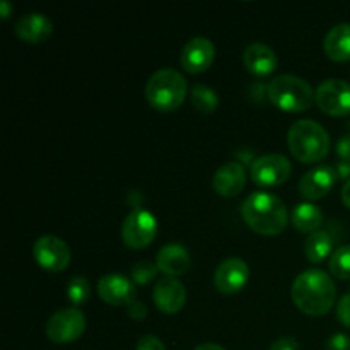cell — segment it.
I'll use <instances>...</instances> for the list:
<instances>
[{"mask_svg": "<svg viewBox=\"0 0 350 350\" xmlns=\"http://www.w3.org/2000/svg\"><path fill=\"white\" fill-rule=\"evenodd\" d=\"M243 64H245L246 70L252 72L253 75H270L277 68V53L273 48L269 44L262 43V41H253L243 51Z\"/></svg>", "mask_w": 350, "mask_h": 350, "instance_id": "cell-17", "label": "cell"}, {"mask_svg": "<svg viewBox=\"0 0 350 350\" xmlns=\"http://www.w3.org/2000/svg\"><path fill=\"white\" fill-rule=\"evenodd\" d=\"M337 154L342 161H349L350 163V133L338 139Z\"/></svg>", "mask_w": 350, "mask_h": 350, "instance_id": "cell-32", "label": "cell"}, {"mask_svg": "<svg viewBox=\"0 0 350 350\" xmlns=\"http://www.w3.org/2000/svg\"><path fill=\"white\" fill-rule=\"evenodd\" d=\"M327 350H350V338L345 334L332 335L327 342Z\"/></svg>", "mask_w": 350, "mask_h": 350, "instance_id": "cell-29", "label": "cell"}, {"mask_svg": "<svg viewBox=\"0 0 350 350\" xmlns=\"http://www.w3.org/2000/svg\"><path fill=\"white\" fill-rule=\"evenodd\" d=\"M137 350H166V347L156 335H144L137 342Z\"/></svg>", "mask_w": 350, "mask_h": 350, "instance_id": "cell-28", "label": "cell"}, {"mask_svg": "<svg viewBox=\"0 0 350 350\" xmlns=\"http://www.w3.org/2000/svg\"><path fill=\"white\" fill-rule=\"evenodd\" d=\"M318 108L332 116L350 113V84L344 79H325L314 91Z\"/></svg>", "mask_w": 350, "mask_h": 350, "instance_id": "cell-10", "label": "cell"}, {"mask_svg": "<svg viewBox=\"0 0 350 350\" xmlns=\"http://www.w3.org/2000/svg\"><path fill=\"white\" fill-rule=\"evenodd\" d=\"M291 154L301 163H318L328 156L330 135L321 123L314 120H297L287 132Z\"/></svg>", "mask_w": 350, "mask_h": 350, "instance_id": "cell-3", "label": "cell"}, {"mask_svg": "<svg viewBox=\"0 0 350 350\" xmlns=\"http://www.w3.org/2000/svg\"><path fill=\"white\" fill-rule=\"evenodd\" d=\"M294 304L308 317H323L337 299L334 279L320 269L304 270L294 279L291 287Z\"/></svg>", "mask_w": 350, "mask_h": 350, "instance_id": "cell-1", "label": "cell"}, {"mask_svg": "<svg viewBox=\"0 0 350 350\" xmlns=\"http://www.w3.org/2000/svg\"><path fill=\"white\" fill-rule=\"evenodd\" d=\"M243 219L262 236H277L287 228V208L277 195L269 191H253L241 207Z\"/></svg>", "mask_w": 350, "mask_h": 350, "instance_id": "cell-2", "label": "cell"}, {"mask_svg": "<svg viewBox=\"0 0 350 350\" xmlns=\"http://www.w3.org/2000/svg\"><path fill=\"white\" fill-rule=\"evenodd\" d=\"M337 318L344 327L350 328V293L344 294L337 303Z\"/></svg>", "mask_w": 350, "mask_h": 350, "instance_id": "cell-27", "label": "cell"}, {"mask_svg": "<svg viewBox=\"0 0 350 350\" xmlns=\"http://www.w3.org/2000/svg\"><path fill=\"white\" fill-rule=\"evenodd\" d=\"M267 98L280 111H306L314 103V91L303 77L282 74L273 77L267 85Z\"/></svg>", "mask_w": 350, "mask_h": 350, "instance_id": "cell-5", "label": "cell"}, {"mask_svg": "<svg viewBox=\"0 0 350 350\" xmlns=\"http://www.w3.org/2000/svg\"><path fill=\"white\" fill-rule=\"evenodd\" d=\"M193 350H226V349L221 347V345H217V344H212V342H205V344L197 345Z\"/></svg>", "mask_w": 350, "mask_h": 350, "instance_id": "cell-35", "label": "cell"}, {"mask_svg": "<svg viewBox=\"0 0 350 350\" xmlns=\"http://www.w3.org/2000/svg\"><path fill=\"white\" fill-rule=\"evenodd\" d=\"M330 272L334 273L337 279L350 280V245L338 246L330 256Z\"/></svg>", "mask_w": 350, "mask_h": 350, "instance_id": "cell-24", "label": "cell"}, {"mask_svg": "<svg viewBox=\"0 0 350 350\" xmlns=\"http://www.w3.org/2000/svg\"><path fill=\"white\" fill-rule=\"evenodd\" d=\"M85 332V317L77 308H64L50 317L46 335L55 344H70Z\"/></svg>", "mask_w": 350, "mask_h": 350, "instance_id": "cell-8", "label": "cell"}, {"mask_svg": "<svg viewBox=\"0 0 350 350\" xmlns=\"http://www.w3.org/2000/svg\"><path fill=\"white\" fill-rule=\"evenodd\" d=\"M191 105L200 113H214L219 106V96L212 88L205 84H193L190 91Z\"/></svg>", "mask_w": 350, "mask_h": 350, "instance_id": "cell-23", "label": "cell"}, {"mask_svg": "<svg viewBox=\"0 0 350 350\" xmlns=\"http://www.w3.org/2000/svg\"><path fill=\"white\" fill-rule=\"evenodd\" d=\"M159 272L156 263L149 262V260H142V262H137L132 267V279L133 284H139V286H147L150 280L156 277V273Z\"/></svg>", "mask_w": 350, "mask_h": 350, "instance_id": "cell-26", "label": "cell"}, {"mask_svg": "<svg viewBox=\"0 0 350 350\" xmlns=\"http://www.w3.org/2000/svg\"><path fill=\"white\" fill-rule=\"evenodd\" d=\"M157 234V219L147 208H133L122 224V239L129 248L142 250L154 241Z\"/></svg>", "mask_w": 350, "mask_h": 350, "instance_id": "cell-6", "label": "cell"}, {"mask_svg": "<svg viewBox=\"0 0 350 350\" xmlns=\"http://www.w3.org/2000/svg\"><path fill=\"white\" fill-rule=\"evenodd\" d=\"M215 58V46L208 38L195 36L187 41L180 55V64L190 74H202Z\"/></svg>", "mask_w": 350, "mask_h": 350, "instance_id": "cell-12", "label": "cell"}, {"mask_svg": "<svg viewBox=\"0 0 350 350\" xmlns=\"http://www.w3.org/2000/svg\"><path fill=\"white\" fill-rule=\"evenodd\" d=\"M293 173V164L282 154H263L252 161L250 176L258 187L272 188L286 183Z\"/></svg>", "mask_w": 350, "mask_h": 350, "instance_id": "cell-7", "label": "cell"}, {"mask_svg": "<svg viewBox=\"0 0 350 350\" xmlns=\"http://www.w3.org/2000/svg\"><path fill=\"white\" fill-rule=\"evenodd\" d=\"M250 267L245 260L231 256L219 263L214 273V286L222 294H236L248 284Z\"/></svg>", "mask_w": 350, "mask_h": 350, "instance_id": "cell-11", "label": "cell"}, {"mask_svg": "<svg viewBox=\"0 0 350 350\" xmlns=\"http://www.w3.org/2000/svg\"><path fill=\"white\" fill-rule=\"evenodd\" d=\"M270 350H299V344L294 337H280L270 345Z\"/></svg>", "mask_w": 350, "mask_h": 350, "instance_id": "cell-30", "label": "cell"}, {"mask_svg": "<svg viewBox=\"0 0 350 350\" xmlns=\"http://www.w3.org/2000/svg\"><path fill=\"white\" fill-rule=\"evenodd\" d=\"M332 250H334V238L323 229L311 232L304 241V253L311 263L325 262L328 256H332Z\"/></svg>", "mask_w": 350, "mask_h": 350, "instance_id": "cell-22", "label": "cell"}, {"mask_svg": "<svg viewBox=\"0 0 350 350\" xmlns=\"http://www.w3.org/2000/svg\"><path fill=\"white\" fill-rule=\"evenodd\" d=\"M67 297L72 304L81 306L85 304L91 297V284L84 275H74L67 284Z\"/></svg>", "mask_w": 350, "mask_h": 350, "instance_id": "cell-25", "label": "cell"}, {"mask_svg": "<svg viewBox=\"0 0 350 350\" xmlns=\"http://www.w3.org/2000/svg\"><path fill=\"white\" fill-rule=\"evenodd\" d=\"M14 31L26 43H43L53 33V23L41 12H27L16 21Z\"/></svg>", "mask_w": 350, "mask_h": 350, "instance_id": "cell-16", "label": "cell"}, {"mask_svg": "<svg viewBox=\"0 0 350 350\" xmlns=\"http://www.w3.org/2000/svg\"><path fill=\"white\" fill-rule=\"evenodd\" d=\"M335 173H337V180H350V163L349 161H338L337 164L334 166Z\"/></svg>", "mask_w": 350, "mask_h": 350, "instance_id": "cell-33", "label": "cell"}, {"mask_svg": "<svg viewBox=\"0 0 350 350\" xmlns=\"http://www.w3.org/2000/svg\"><path fill=\"white\" fill-rule=\"evenodd\" d=\"M10 3L7 2V0H2V2H0V14H2V17H9V14H10Z\"/></svg>", "mask_w": 350, "mask_h": 350, "instance_id": "cell-36", "label": "cell"}, {"mask_svg": "<svg viewBox=\"0 0 350 350\" xmlns=\"http://www.w3.org/2000/svg\"><path fill=\"white\" fill-rule=\"evenodd\" d=\"M33 255L38 265L51 273L64 272L70 265V248L64 239L53 234H44L36 239L33 246Z\"/></svg>", "mask_w": 350, "mask_h": 350, "instance_id": "cell-9", "label": "cell"}, {"mask_svg": "<svg viewBox=\"0 0 350 350\" xmlns=\"http://www.w3.org/2000/svg\"><path fill=\"white\" fill-rule=\"evenodd\" d=\"M152 299L164 314H174L187 303V289L176 277H163L152 289Z\"/></svg>", "mask_w": 350, "mask_h": 350, "instance_id": "cell-14", "label": "cell"}, {"mask_svg": "<svg viewBox=\"0 0 350 350\" xmlns=\"http://www.w3.org/2000/svg\"><path fill=\"white\" fill-rule=\"evenodd\" d=\"M188 94V82L174 68H159L146 84V99L157 111H174Z\"/></svg>", "mask_w": 350, "mask_h": 350, "instance_id": "cell-4", "label": "cell"}, {"mask_svg": "<svg viewBox=\"0 0 350 350\" xmlns=\"http://www.w3.org/2000/svg\"><path fill=\"white\" fill-rule=\"evenodd\" d=\"M156 265L166 277H180L190 269V253L180 243H167L157 252Z\"/></svg>", "mask_w": 350, "mask_h": 350, "instance_id": "cell-18", "label": "cell"}, {"mask_svg": "<svg viewBox=\"0 0 350 350\" xmlns=\"http://www.w3.org/2000/svg\"><path fill=\"white\" fill-rule=\"evenodd\" d=\"M214 190L222 197H236L246 185V171L241 163H224L214 174Z\"/></svg>", "mask_w": 350, "mask_h": 350, "instance_id": "cell-19", "label": "cell"}, {"mask_svg": "<svg viewBox=\"0 0 350 350\" xmlns=\"http://www.w3.org/2000/svg\"><path fill=\"white\" fill-rule=\"evenodd\" d=\"M294 228L301 232H314L323 224V212L313 202H301L294 207L291 215Z\"/></svg>", "mask_w": 350, "mask_h": 350, "instance_id": "cell-21", "label": "cell"}, {"mask_svg": "<svg viewBox=\"0 0 350 350\" xmlns=\"http://www.w3.org/2000/svg\"><path fill=\"white\" fill-rule=\"evenodd\" d=\"M342 200L350 208V180L345 181L344 188H342Z\"/></svg>", "mask_w": 350, "mask_h": 350, "instance_id": "cell-34", "label": "cell"}, {"mask_svg": "<svg viewBox=\"0 0 350 350\" xmlns=\"http://www.w3.org/2000/svg\"><path fill=\"white\" fill-rule=\"evenodd\" d=\"M327 57L334 62L350 60V23L335 24L323 41Z\"/></svg>", "mask_w": 350, "mask_h": 350, "instance_id": "cell-20", "label": "cell"}, {"mask_svg": "<svg viewBox=\"0 0 350 350\" xmlns=\"http://www.w3.org/2000/svg\"><path fill=\"white\" fill-rule=\"evenodd\" d=\"M98 294L106 304L129 306L132 301H135V286L129 277L118 272H111L99 279Z\"/></svg>", "mask_w": 350, "mask_h": 350, "instance_id": "cell-13", "label": "cell"}, {"mask_svg": "<svg viewBox=\"0 0 350 350\" xmlns=\"http://www.w3.org/2000/svg\"><path fill=\"white\" fill-rule=\"evenodd\" d=\"M337 181V173L332 166H317L308 171L299 181V193L308 200H320L330 193Z\"/></svg>", "mask_w": 350, "mask_h": 350, "instance_id": "cell-15", "label": "cell"}, {"mask_svg": "<svg viewBox=\"0 0 350 350\" xmlns=\"http://www.w3.org/2000/svg\"><path fill=\"white\" fill-rule=\"evenodd\" d=\"M126 311H129V314L133 318V320H144L147 314L146 304L140 303V301H137V299L132 301V303L126 306Z\"/></svg>", "mask_w": 350, "mask_h": 350, "instance_id": "cell-31", "label": "cell"}]
</instances>
